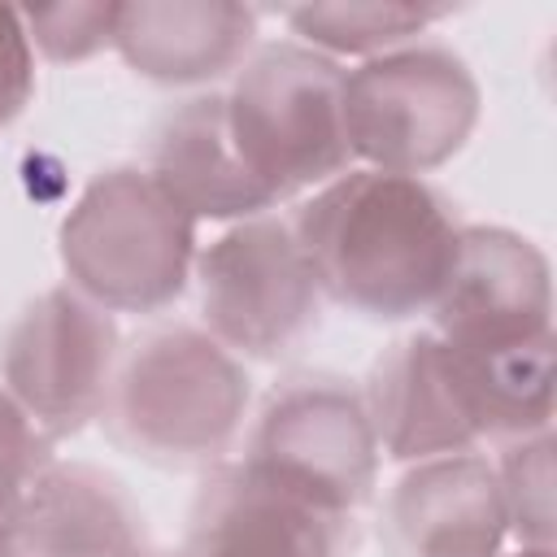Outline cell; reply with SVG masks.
Here are the masks:
<instances>
[{
	"label": "cell",
	"instance_id": "cell-1",
	"mask_svg": "<svg viewBox=\"0 0 557 557\" xmlns=\"http://www.w3.org/2000/svg\"><path fill=\"white\" fill-rule=\"evenodd\" d=\"M287 222L322 300L370 322L431 313L466 226L435 183L366 165L309 191Z\"/></svg>",
	"mask_w": 557,
	"mask_h": 557
},
{
	"label": "cell",
	"instance_id": "cell-2",
	"mask_svg": "<svg viewBox=\"0 0 557 557\" xmlns=\"http://www.w3.org/2000/svg\"><path fill=\"white\" fill-rule=\"evenodd\" d=\"M248 370L200 326H157L122 348L104 431L161 470H213L244 435Z\"/></svg>",
	"mask_w": 557,
	"mask_h": 557
},
{
	"label": "cell",
	"instance_id": "cell-3",
	"mask_svg": "<svg viewBox=\"0 0 557 557\" xmlns=\"http://www.w3.org/2000/svg\"><path fill=\"white\" fill-rule=\"evenodd\" d=\"M200 222L187 218L148 170H100L57 231L65 283L109 313L170 309L196 270Z\"/></svg>",
	"mask_w": 557,
	"mask_h": 557
},
{
	"label": "cell",
	"instance_id": "cell-4",
	"mask_svg": "<svg viewBox=\"0 0 557 557\" xmlns=\"http://www.w3.org/2000/svg\"><path fill=\"white\" fill-rule=\"evenodd\" d=\"M222 109L239 161L274 205L357 165L344 131V65L296 39L252 48Z\"/></svg>",
	"mask_w": 557,
	"mask_h": 557
},
{
	"label": "cell",
	"instance_id": "cell-5",
	"mask_svg": "<svg viewBox=\"0 0 557 557\" xmlns=\"http://www.w3.org/2000/svg\"><path fill=\"white\" fill-rule=\"evenodd\" d=\"M479 113L474 70L435 39L344 70V131L352 161L366 170L426 178L470 144Z\"/></svg>",
	"mask_w": 557,
	"mask_h": 557
},
{
	"label": "cell",
	"instance_id": "cell-6",
	"mask_svg": "<svg viewBox=\"0 0 557 557\" xmlns=\"http://www.w3.org/2000/svg\"><path fill=\"white\" fill-rule=\"evenodd\" d=\"M200 331L239 361H278L309 339L322 292L287 218L261 213L231 222L196 252Z\"/></svg>",
	"mask_w": 557,
	"mask_h": 557
},
{
	"label": "cell",
	"instance_id": "cell-7",
	"mask_svg": "<svg viewBox=\"0 0 557 557\" xmlns=\"http://www.w3.org/2000/svg\"><path fill=\"white\" fill-rule=\"evenodd\" d=\"M239 461L318 509L357 518L374 496L383 453L361 387L305 370L265 396Z\"/></svg>",
	"mask_w": 557,
	"mask_h": 557
},
{
	"label": "cell",
	"instance_id": "cell-8",
	"mask_svg": "<svg viewBox=\"0 0 557 557\" xmlns=\"http://www.w3.org/2000/svg\"><path fill=\"white\" fill-rule=\"evenodd\" d=\"M122 335L109 309L70 283L39 292L0 339V387L48 444L78 435L104 413Z\"/></svg>",
	"mask_w": 557,
	"mask_h": 557
},
{
	"label": "cell",
	"instance_id": "cell-9",
	"mask_svg": "<svg viewBox=\"0 0 557 557\" xmlns=\"http://www.w3.org/2000/svg\"><path fill=\"white\" fill-rule=\"evenodd\" d=\"M453 348H509L553 335V270L509 226H461L457 265L431 309Z\"/></svg>",
	"mask_w": 557,
	"mask_h": 557
},
{
	"label": "cell",
	"instance_id": "cell-10",
	"mask_svg": "<svg viewBox=\"0 0 557 557\" xmlns=\"http://www.w3.org/2000/svg\"><path fill=\"white\" fill-rule=\"evenodd\" d=\"M183 557H352V518L222 461L191 500Z\"/></svg>",
	"mask_w": 557,
	"mask_h": 557
},
{
	"label": "cell",
	"instance_id": "cell-11",
	"mask_svg": "<svg viewBox=\"0 0 557 557\" xmlns=\"http://www.w3.org/2000/svg\"><path fill=\"white\" fill-rule=\"evenodd\" d=\"M509 518L487 453H453L405 466L383 500L392 557H500Z\"/></svg>",
	"mask_w": 557,
	"mask_h": 557
},
{
	"label": "cell",
	"instance_id": "cell-12",
	"mask_svg": "<svg viewBox=\"0 0 557 557\" xmlns=\"http://www.w3.org/2000/svg\"><path fill=\"white\" fill-rule=\"evenodd\" d=\"M0 557H144V518L113 474L48 461L0 513Z\"/></svg>",
	"mask_w": 557,
	"mask_h": 557
},
{
	"label": "cell",
	"instance_id": "cell-13",
	"mask_svg": "<svg viewBox=\"0 0 557 557\" xmlns=\"http://www.w3.org/2000/svg\"><path fill=\"white\" fill-rule=\"evenodd\" d=\"M361 396L379 453L396 466H418L453 453H483L457 392L453 352L435 331H413L396 339L374 361Z\"/></svg>",
	"mask_w": 557,
	"mask_h": 557
},
{
	"label": "cell",
	"instance_id": "cell-14",
	"mask_svg": "<svg viewBox=\"0 0 557 557\" xmlns=\"http://www.w3.org/2000/svg\"><path fill=\"white\" fill-rule=\"evenodd\" d=\"M257 48V9L235 0H126L113 52L157 87H213Z\"/></svg>",
	"mask_w": 557,
	"mask_h": 557
},
{
	"label": "cell",
	"instance_id": "cell-15",
	"mask_svg": "<svg viewBox=\"0 0 557 557\" xmlns=\"http://www.w3.org/2000/svg\"><path fill=\"white\" fill-rule=\"evenodd\" d=\"M157 187L196 222H244L274 213L278 205L257 187L248 165L239 161L222 91H200L183 104H174L161 126L152 131L148 165Z\"/></svg>",
	"mask_w": 557,
	"mask_h": 557
},
{
	"label": "cell",
	"instance_id": "cell-16",
	"mask_svg": "<svg viewBox=\"0 0 557 557\" xmlns=\"http://www.w3.org/2000/svg\"><path fill=\"white\" fill-rule=\"evenodd\" d=\"M457 392L479 448L553 431V335L509 348H453Z\"/></svg>",
	"mask_w": 557,
	"mask_h": 557
},
{
	"label": "cell",
	"instance_id": "cell-17",
	"mask_svg": "<svg viewBox=\"0 0 557 557\" xmlns=\"http://www.w3.org/2000/svg\"><path fill=\"white\" fill-rule=\"evenodd\" d=\"M448 4H400V0H326V4H292L283 9L296 44L348 61H370L392 48L418 44L435 22H444Z\"/></svg>",
	"mask_w": 557,
	"mask_h": 557
},
{
	"label": "cell",
	"instance_id": "cell-18",
	"mask_svg": "<svg viewBox=\"0 0 557 557\" xmlns=\"http://www.w3.org/2000/svg\"><path fill=\"white\" fill-rule=\"evenodd\" d=\"M496 483L509 518V540L553 548V431L496 448Z\"/></svg>",
	"mask_w": 557,
	"mask_h": 557
},
{
	"label": "cell",
	"instance_id": "cell-19",
	"mask_svg": "<svg viewBox=\"0 0 557 557\" xmlns=\"http://www.w3.org/2000/svg\"><path fill=\"white\" fill-rule=\"evenodd\" d=\"M113 17H117V4H100V0L22 9V26L30 35L35 57L57 61V65H78L113 48Z\"/></svg>",
	"mask_w": 557,
	"mask_h": 557
},
{
	"label": "cell",
	"instance_id": "cell-20",
	"mask_svg": "<svg viewBox=\"0 0 557 557\" xmlns=\"http://www.w3.org/2000/svg\"><path fill=\"white\" fill-rule=\"evenodd\" d=\"M52 444L39 435V426L13 405V396L0 387V513L17 500V492L52 461Z\"/></svg>",
	"mask_w": 557,
	"mask_h": 557
},
{
	"label": "cell",
	"instance_id": "cell-21",
	"mask_svg": "<svg viewBox=\"0 0 557 557\" xmlns=\"http://www.w3.org/2000/svg\"><path fill=\"white\" fill-rule=\"evenodd\" d=\"M35 96V48L22 26V9L0 4V131L22 117Z\"/></svg>",
	"mask_w": 557,
	"mask_h": 557
},
{
	"label": "cell",
	"instance_id": "cell-22",
	"mask_svg": "<svg viewBox=\"0 0 557 557\" xmlns=\"http://www.w3.org/2000/svg\"><path fill=\"white\" fill-rule=\"evenodd\" d=\"M500 557H553V548H540V544H518L513 553H500Z\"/></svg>",
	"mask_w": 557,
	"mask_h": 557
}]
</instances>
